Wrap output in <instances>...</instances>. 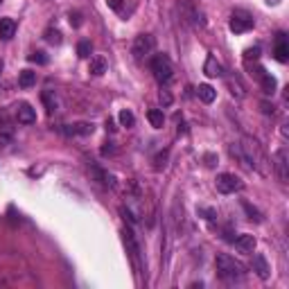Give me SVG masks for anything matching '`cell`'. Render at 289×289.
<instances>
[{
  "mask_svg": "<svg viewBox=\"0 0 289 289\" xmlns=\"http://www.w3.org/2000/svg\"><path fill=\"white\" fill-rule=\"evenodd\" d=\"M240 147H242V151H244V158H247V163H249V170H257L262 177H269V174H271L267 156H264L262 147L257 144V140H253L251 136H244Z\"/></svg>",
  "mask_w": 289,
  "mask_h": 289,
  "instance_id": "6da1fadb",
  "label": "cell"
},
{
  "mask_svg": "<svg viewBox=\"0 0 289 289\" xmlns=\"http://www.w3.org/2000/svg\"><path fill=\"white\" fill-rule=\"evenodd\" d=\"M215 267H217V273H219L221 278H228V280H235V278H242L244 276V264L237 262L235 257L226 255V253H219V255L215 257Z\"/></svg>",
  "mask_w": 289,
  "mask_h": 289,
  "instance_id": "7a4b0ae2",
  "label": "cell"
},
{
  "mask_svg": "<svg viewBox=\"0 0 289 289\" xmlns=\"http://www.w3.org/2000/svg\"><path fill=\"white\" fill-rule=\"evenodd\" d=\"M151 72H154V77L161 84H167L174 77V66H172L170 57L167 54H156L154 59H151Z\"/></svg>",
  "mask_w": 289,
  "mask_h": 289,
  "instance_id": "3957f363",
  "label": "cell"
},
{
  "mask_svg": "<svg viewBox=\"0 0 289 289\" xmlns=\"http://www.w3.org/2000/svg\"><path fill=\"white\" fill-rule=\"evenodd\" d=\"M215 185H217V190L221 194H233V192H240L242 187H244V181L240 177H235V174H230V172H224V174L217 177Z\"/></svg>",
  "mask_w": 289,
  "mask_h": 289,
  "instance_id": "277c9868",
  "label": "cell"
},
{
  "mask_svg": "<svg viewBox=\"0 0 289 289\" xmlns=\"http://www.w3.org/2000/svg\"><path fill=\"white\" fill-rule=\"evenodd\" d=\"M273 170H276V177L280 183L289 181V158H287V149H278L273 154Z\"/></svg>",
  "mask_w": 289,
  "mask_h": 289,
  "instance_id": "5b68a950",
  "label": "cell"
},
{
  "mask_svg": "<svg viewBox=\"0 0 289 289\" xmlns=\"http://www.w3.org/2000/svg\"><path fill=\"white\" fill-rule=\"evenodd\" d=\"M253 25H255V21H253L249 14H242V11H237V14H233L230 16V32H235V34H244L249 32V30H253Z\"/></svg>",
  "mask_w": 289,
  "mask_h": 289,
  "instance_id": "8992f818",
  "label": "cell"
},
{
  "mask_svg": "<svg viewBox=\"0 0 289 289\" xmlns=\"http://www.w3.org/2000/svg\"><path fill=\"white\" fill-rule=\"evenodd\" d=\"M154 50V36L151 34H138L134 41V57L136 59H143L147 54H151Z\"/></svg>",
  "mask_w": 289,
  "mask_h": 289,
  "instance_id": "52a82bcc",
  "label": "cell"
},
{
  "mask_svg": "<svg viewBox=\"0 0 289 289\" xmlns=\"http://www.w3.org/2000/svg\"><path fill=\"white\" fill-rule=\"evenodd\" d=\"M251 75H255V79L260 81V86H262V91L267 93V95H273V93H276V79H273V77L269 75V72H267L264 68L255 66Z\"/></svg>",
  "mask_w": 289,
  "mask_h": 289,
  "instance_id": "ba28073f",
  "label": "cell"
},
{
  "mask_svg": "<svg viewBox=\"0 0 289 289\" xmlns=\"http://www.w3.org/2000/svg\"><path fill=\"white\" fill-rule=\"evenodd\" d=\"M16 118H18V122L21 124H34L36 122V111H34L27 102H21L16 107Z\"/></svg>",
  "mask_w": 289,
  "mask_h": 289,
  "instance_id": "9c48e42d",
  "label": "cell"
},
{
  "mask_svg": "<svg viewBox=\"0 0 289 289\" xmlns=\"http://www.w3.org/2000/svg\"><path fill=\"white\" fill-rule=\"evenodd\" d=\"M204 72L208 77H224V66L217 61V57L208 54V57H206V64H204Z\"/></svg>",
  "mask_w": 289,
  "mask_h": 289,
  "instance_id": "30bf717a",
  "label": "cell"
},
{
  "mask_svg": "<svg viewBox=\"0 0 289 289\" xmlns=\"http://www.w3.org/2000/svg\"><path fill=\"white\" fill-rule=\"evenodd\" d=\"M122 235H124V244H127V249H129V255H131L134 264L138 267V264H140V262H138V260H140V251H138V244H136V240H134V233L124 228V230H122Z\"/></svg>",
  "mask_w": 289,
  "mask_h": 289,
  "instance_id": "8fae6325",
  "label": "cell"
},
{
  "mask_svg": "<svg viewBox=\"0 0 289 289\" xmlns=\"http://www.w3.org/2000/svg\"><path fill=\"white\" fill-rule=\"evenodd\" d=\"M255 235H249V233H244V235H240L235 240V249L240 253H253V249H255Z\"/></svg>",
  "mask_w": 289,
  "mask_h": 289,
  "instance_id": "7c38bea8",
  "label": "cell"
},
{
  "mask_svg": "<svg viewBox=\"0 0 289 289\" xmlns=\"http://www.w3.org/2000/svg\"><path fill=\"white\" fill-rule=\"evenodd\" d=\"M16 34V21L14 18H0V38L9 41Z\"/></svg>",
  "mask_w": 289,
  "mask_h": 289,
  "instance_id": "4fadbf2b",
  "label": "cell"
},
{
  "mask_svg": "<svg viewBox=\"0 0 289 289\" xmlns=\"http://www.w3.org/2000/svg\"><path fill=\"white\" fill-rule=\"evenodd\" d=\"M93 129L95 127H93L91 122H75V124H68L66 134H70V136H91Z\"/></svg>",
  "mask_w": 289,
  "mask_h": 289,
  "instance_id": "5bb4252c",
  "label": "cell"
},
{
  "mask_svg": "<svg viewBox=\"0 0 289 289\" xmlns=\"http://www.w3.org/2000/svg\"><path fill=\"white\" fill-rule=\"evenodd\" d=\"M253 271L260 276L262 280H267L269 278V264H267V260H264V255H253Z\"/></svg>",
  "mask_w": 289,
  "mask_h": 289,
  "instance_id": "9a60e30c",
  "label": "cell"
},
{
  "mask_svg": "<svg viewBox=\"0 0 289 289\" xmlns=\"http://www.w3.org/2000/svg\"><path fill=\"white\" fill-rule=\"evenodd\" d=\"M197 95H199V100H201V102L213 104V102H215V97H217V91H215L210 84H199Z\"/></svg>",
  "mask_w": 289,
  "mask_h": 289,
  "instance_id": "2e32d148",
  "label": "cell"
},
{
  "mask_svg": "<svg viewBox=\"0 0 289 289\" xmlns=\"http://www.w3.org/2000/svg\"><path fill=\"white\" fill-rule=\"evenodd\" d=\"M88 72L95 77H102L104 72H107V59H104V57H93L91 66H88Z\"/></svg>",
  "mask_w": 289,
  "mask_h": 289,
  "instance_id": "e0dca14e",
  "label": "cell"
},
{
  "mask_svg": "<svg viewBox=\"0 0 289 289\" xmlns=\"http://www.w3.org/2000/svg\"><path fill=\"white\" fill-rule=\"evenodd\" d=\"M276 59L280 61V64H285V61L289 59V45L287 41H285V34H278V45H276Z\"/></svg>",
  "mask_w": 289,
  "mask_h": 289,
  "instance_id": "ac0fdd59",
  "label": "cell"
},
{
  "mask_svg": "<svg viewBox=\"0 0 289 289\" xmlns=\"http://www.w3.org/2000/svg\"><path fill=\"white\" fill-rule=\"evenodd\" d=\"M147 120H149V124L154 129H163V124H165V115H163V111H158V108H151V111L147 113Z\"/></svg>",
  "mask_w": 289,
  "mask_h": 289,
  "instance_id": "d6986e66",
  "label": "cell"
},
{
  "mask_svg": "<svg viewBox=\"0 0 289 289\" xmlns=\"http://www.w3.org/2000/svg\"><path fill=\"white\" fill-rule=\"evenodd\" d=\"M18 84H21L23 88L34 86V84H36V72H32V70H23L21 75H18Z\"/></svg>",
  "mask_w": 289,
  "mask_h": 289,
  "instance_id": "ffe728a7",
  "label": "cell"
},
{
  "mask_svg": "<svg viewBox=\"0 0 289 289\" xmlns=\"http://www.w3.org/2000/svg\"><path fill=\"white\" fill-rule=\"evenodd\" d=\"M45 41H48L50 45H61L64 36H61V32H59V30H54V27H50V30H45Z\"/></svg>",
  "mask_w": 289,
  "mask_h": 289,
  "instance_id": "44dd1931",
  "label": "cell"
},
{
  "mask_svg": "<svg viewBox=\"0 0 289 289\" xmlns=\"http://www.w3.org/2000/svg\"><path fill=\"white\" fill-rule=\"evenodd\" d=\"M228 86H230V93H233L235 97H244V95H247L244 86L240 84V79H237V77H228Z\"/></svg>",
  "mask_w": 289,
  "mask_h": 289,
  "instance_id": "7402d4cb",
  "label": "cell"
},
{
  "mask_svg": "<svg viewBox=\"0 0 289 289\" xmlns=\"http://www.w3.org/2000/svg\"><path fill=\"white\" fill-rule=\"evenodd\" d=\"M41 100H43V104H45V108H48V113L57 111V97H54V93L45 91V93L41 95Z\"/></svg>",
  "mask_w": 289,
  "mask_h": 289,
  "instance_id": "603a6c76",
  "label": "cell"
},
{
  "mask_svg": "<svg viewBox=\"0 0 289 289\" xmlns=\"http://www.w3.org/2000/svg\"><path fill=\"white\" fill-rule=\"evenodd\" d=\"M118 120H120V124H122V127H134V124H136L134 113H131V111H127V108H124V111H120Z\"/></svg>",
  "mask_w": 289,
  "mask_h": 289,
  "instance_id": "cb8c5ba5",
  "label": "cell"
},
{
  "mask_svg": "<svg viewBox=\"0 0 289 289\" xmlns=\"http://www.w3.org/2000/svg\"><path fill=\"white\" fill-rule=\"evenodd\" d=\"M91 50H93V45L88 41H79V45H77V54H79L81 59H88V57H91Z\"/></svg>",
  "mask_w": 289,
  "mask_h": 289,
  "instance_id": "d4e9b609",
  "label": "cell"
},
{
  "mask_svg": "<svg viewBox=\"0 0 289 289\" xmlns=\"http://www.w3.org/2000/svg\"><path fill=\"white\" fill-rule=\"evenodd\" d=\"M11 144V129H0V149Z\"/></svg>",
  "mask_w": 289,
  "mask_h": 289,
  "instance_id": "484cf974",
  "label": "cell"
},
{
  "mask_svg": "<svg viewBox=\"0 0 289 289\" xmlns=\"http://www.w3.org/2000/svg\"><path fill=\"white\" fill-rule=\"evenodd\" d=\"M165 165H167V149L161 151V154L154 158V167H156V170H165Z\"/></svg>",
  "mask_w": 289,
  "mask_h": 289,
  "instance_id": "4316f807",
  "label": "cell"
},
{
  "mask_svg": "<svg viewBox=\"0 0 289 289\" xmlns=\"http://www.w3.org/2000/svg\"><path fill=\"white\" fill-rule=\"evenodd\" d=\"M30 61L32 64H48V57H45V52H32L30 54Z\"/></svg>",
  "mask_w": 289,
  "mask_h": 289,
  "instance_id": "83f0119b",
  "label": "cell"
},
{
  "mask_svg": "<svg viewBox=\"0 0 289 289\" xmlns=\"http://www.w3.org/2000/svg\"><path fill=\"white\" fill-rule=\"evenodd\" d=\"M242 206H244V210H247V213H249V217H251V219H255V221H262V217H260V213H257L255 208H251V204H247V201H244V204H242Z\"/></svg>",
  "mask_w": 289,
  "mask_h": 289,
  "instance_id": "f1b7e54d",
  "label": "cell"
},
{
  "mask_svg": "<svg viewBox=\"0 0 289 289\" xmlns=\"http://www.w3.org/2000/svg\"><path fill=\"white\" fill-rule=\"evenodd\" d=\"M70 25L72 27H79L81 25V14H77V11H70Z\"/></svg>",
  "mask_w": 289,
  "mask_h": 289,
  "instance_id": "f546056e",
  "label": "cell"
},
{
  "mask_svg": "<svg viewBox=\"0 0 289 289\" xmlns=\"http://www.w3.org/2000/svg\"><path fill=\"white\" fill-rule=\"evenodd\" d=\"M199 215H204L206 219H210V221H213L215 217H217V213H215L213 208H199Z\"/></svg>",
  "mask_w": 289,
  "mask_h": 289,
  "instance_id": "4dcf8cb0",
  "label": "cell"
},
{
  "mask_svg": "<svg viewBox=\"0 0 289 289\" xmlns=\"http://www.w3.org/2000/svg\"><path fill=\"white\" fill-rule=\"evenodd\" d=\"M257 57H260V48H249L247 50V61H255L257 59Z\"/></svg>",
  "mask_w": 289,
  "mask_h": 289,
  "instance_id": "1f68e13d",
  "label": "cell"
},
{
  "mask_svg": "<svg viewBox=\"0 0 289 289\" xmlns=\"http://www.w3.org/2000/svg\"><path fill=\"white\" fill-rule=\"evenodd\" d=\"M107 5L111 7V9H115V11H120V9H122V5H120V0H107Z\"/></svg>",
  "mask_w": 289,
  "mask_h": 289,
  "instance_id": "d6a6232c",
  "label": "cell"
},
{
  "mask_svg": "<svg viewBox=\"0 0 289 289\" xmlns=\"http://www.w3.org/2000/svg\"><path fill=\"white\" fill-rule=\"evenodd\" d=\"M161 102L163 104H172V95L167 91H161Z\"/></svg>",
  "mask_w": 289,
  "mask_h": 289,
  "instance_id": "836d02e7",
  "label": "cell"
},
{
  "mask_svg": "<svg viewBox=\"0 0 289 289\" xmlns=\"http://www.w3.org/2000/svg\"><path fill=\"white\" fill-rule=\"evenodd\" d=\"M204 158H206V165H208V167H213L215 161H217V156H215V154H206Z\"/></svg>",
  "mask_w": 289,
  "mask_h": 289,
  "instance_id": "e575fe53",
  "label": "cell"
},
{
  "mask_svg": "<svg viewBox=\"0 0 289 289\" xmlns=\"http://www.w3.org/2000/svg\"><path fill=\"white\" fill-rule=\"evenodd\" d=\"M260 107H262V111H264V113H273V104H269V102H262V104H260Z\"/></svg>",
  "mask_w": 289,
  "mask_h": 289,
  "instance_id": "d590c367",
  "label": "cell"
},
{
  "mask_svg": "<svg viewBox=\"0 0 289 289\" xmlns=\"http://www.w3.org/2000/svg\"><path fill=\"white\" fill-rule=\"evenodd\" d=\"M0 72H2V59H0Z\"/></svg>",
  "mask_w": 289,
  "mask_h": 289,
  "instance_id": "8d00e7d4",
  "label": "cell"
}]
</instances>
